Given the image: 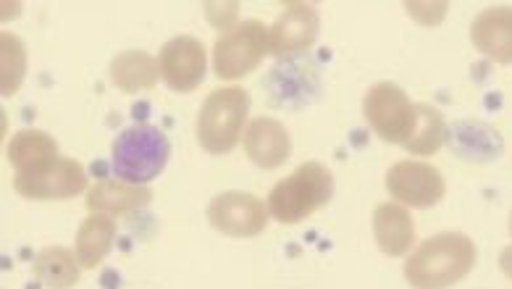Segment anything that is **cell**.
<instances>
[{"label": "cell", "mask_w": 512, "mask_h": 289, "mask_svg": "<svg viewBox=\"0 0 512 289\" xmlns=\"http://www.w3.org/2000/svg\"><path fill=\"white\" fill-rule=\"evenodd\" d=\"M449 129L447 119L439 108L428 106V103H418V127H415L413 140L407 142L405 150L413 156H434L442 150L447 142Z\"/></svg>", "instance_id": "20"}, {"label": "cell", "mask_w": 512, "mask_h": 289, "mask_svg": "<svg viewBox=\"0 0 512 289\" xmlns=\"http://www.w3.org/2000/svg\"><path fill=\"white\" fill-rule=\"evenodd\" d=\"M169 137L153 124H134L113 140L111 169L121 182L148 184L169 163Z\"/></svg>", "instance_id": "4"}, {"label": "cell", "mask_w": 512, "mask_h": 289, "mask_svg": "<svg viewBox=\"0 0 512 289\" xmlns=\"http://www.w3.org/2000/svg\"><path fill=\"white\" fill-rule=\"evenodd\" d=\"M245 156L258 166V169H276L281 163H287L292 156V140H289L287 127L271 116H258L247 124L245 137Z\"/></svg>", "instance_id": "12"}, {"label": "cell", "mask_w": 512, "mask_h": 289, "mask_svg": "<svg viewBox=\"0 0 512 289\" xmlns=\"http://www.w3.org/2000/svg\"><path fill=\"white\" fill-rule=\"evenodd\" d=\"M6 158L14 166L16 174H29V171L43 169L45 163L56 161L58 142L43 129H22L11 137L6 145Z\"/></svg>", "instance_id": "16"}, {"label": "cell", "mask_w": 512, "mask_h": 289, "mask_svg": "<svg viewBox=\"0 0 512 289\" xmlns=\"http://www.w3.org/2000/svg\"><path fill=\"white\" fill-rule=\"evenodd\" d=\"M116 240V221L108 213H90L77 229L74 253L82 268H98Z\"/></svg>", "instance_id": "18"}, {"label": "cell", "mask_w": 512, "mask_h": 289, "mask_svg": "<svg viewBox=\"0 0 512 289\" xmlns=\"http://www.w3.org/2000/svg\"><path fill=\"white\" fill-rule=\"evenodd\" d=\"M271 53V32L263 22L247 19L216 37L213 71L218 79H242Z\"/></svg>", "instance_id": "6"}, {"label": "cell", "mask_w": 512, "mask_h": 289, "mask_svg": "<svg viewBox=\"0 0 512 289\" xmlns=\"http://www.w3.org/2000/svg\"><path fill=\"white\" fill-rule=\"evenodd\" d=\"M386 190L407 208H434L442 203L447 184L431 163L400 161L386 171Z\"/></svg>", "instance_id": "9"}, {"label": "cell", "mask_w": 512, "mask_h": 289, "mask_svg": "<svg viewBox=\"0 0 512 289\" xmlns=\"http://www.w3.org/2000/svg\"><path fill=\"white\" fill-rule=\"evenodd\" d=\"M499 268H502V274L512 282V245L505 247V250L499 253Z\"/></svg>", "instance_id": "23"}, {"label": "cell", "mask_w": 512, "mask_h": 289, "mask_svg": "<svg viewBox=\"0 0 512 289\" xmlns=\"http://www.w3.org/2000/svg\"><path fill=\"white\" fill-rule=\"evenodd\" d=\"M470 43L502 66L512 64V6H491L470 24Z\"/></svg>", "instance_id": "13"}, {"label": "cell", "mask_w": 512, "mask_h": 289, "mask_svg": "<svg viewBox=\"0 0 512 289\" xmlns=\"http://www.w3.org/2000/svg\"><path fill=\"white\" fill-rule=\"evenodd\" d=\"M250 113V92L239 85L218 87L197 111V142L211 156H226L239 145Z\"/></svg>", "instance_id": "3"}, {"label": "cell", "mask_w": 512, "mask_h": 289, "mask_svg": "<svg viewBox=\"0 0 512 289\" xmlns=\"http://www.w3.org/2000/svg\"><path fill=\"white\" fill-rule=\"evenodd\" d=\"M32 268H35L37 282L48 289H71L82 276V263H79L77 253H71L64 245L43 247Z\"/></svg>", "instance_id": "19"}, {"label": "cell", "mask_w": 512, "mask_h": 289, "mask_svg": "<svg viewBox=\"0 0 512 289\" xmlns=\"http://www.w3.org/2000/svg\"><path fill=\"white\" fill-rule=\"evenodd\" d=\"M510 234H512V213H510Z\"/></svg>", "instance_id": "24"}, {"label": "cell", "mask_w": 512, "mask_h": 289, "mask_svg": "<svg viewBox=\"0 0 512 289\" xmlns=\"http://www.w3.org/2000/svg\"><path fill=\"white\" fill-rule=\"evenodd\" d=\"M268 203L250 192H221L208 203V221L226 237H258L268 226Z\"/></svg>", "instance_id": "8"}, {"label": "cell", "mask_w": 512, "mask_h": 289, "mask_svg": "<svg viewBox=\"0 0 512 289\" xmlns=\"http://www.w3.org/2000/svg\"><path fill=\"white\" fill-rule=\"evenodd\" d=\"M27 77V48L14 32L0 35V92L3 98H11L19 92Z\"/></svg>", "instance_id": "21"}, {"label": "cell", "mask_w": 512, "mask_h": 289, "mask_svg": "<svg viewBox=\"0 0 512 289\" xmlns=\"http://www.w3.org/2000/svg\"><path fill=\"white\" fill-rule=\"evenodd\" d=\"M153 200V190L148 184L113 182V179H100L87 190L85 205L90 213H108V216H121V213L140 211Z\"/></svg>", "instance_id": "15"}, {"label": "cell", "mask_w": 512, "mask_h": 289, "mask_svg": "<svg viewBox=\"0 0 512 289\" xmlns=\"http://www.w3.org/2000/svg\"><path fill=\"white\" fill-rule=\"evenodd\" d=\"M465 132H473V124H463V127L457 124V127H455V140H457L455 145H463V142H468V140H465ZM468 145H470V142H468ZM473 145H476V148H478V145H484V148L489 150L494 158L502 153V142H478V140H473Z\"/></svg>", "instance_id": "22"}, {"label": "cell", "mask_w": 512, "mask_h": 289, "mask_svg": "<svg viewBox=\"0 0 512 289\" xmlns=\"http://www.w3.org/2000/svg\"><path fill=\"white\" fill-rule=\"evenodd\" d=\"M87 174L74 158H56L43 169L14 174V190L27 200H69L87 190Z\"/></svg>", "instance_id": "7"}, {"label": "cell", "mask_w": 512, "mask_h": 289, "mask_svg": "<svg viewBox=\"0 0 512 289\" xmlns=\"http://www.w3.org/2000/svg\"><path fill=\"white\" fill-rule=\"evenodd\" d=\"M318 29H321V16L313 3H287L276 16L271 32V56L287 58L292 53L308 50L316 43Z\"/></svg>", "instance_id": "11"}, {"label": "cell", "mask_w": 512, "mask_h": 289, "mask_svg": "<svg viewBox=\"0 0 512 289\" xmlns=\"http://www.w3.org/2000/svg\"><path fill=\"white\" fill-rule=\"evenodd\" d=\"M476 258L478 247L468 234H434L407 255L405 279L413 289H447L463 282L476 266Z\"/></svg>", "instance_id": "1"}, {"label": "cell", "mask_w": 512, "mask_h": 289, "mask_svg": "<svg viewBox=\"0 0 512 289\" xmlns=\"http://www.w3.org/2000/svg\"><path fill=\"white\" fill-rule=\"evenodd\" d=\"M111 82L121 92L134 95V92L153 90L161 79L158 58H153L145 50H121L111 61Z\"/></svg>", "instance_id": "17"}, {"label": "cell", "mask_w": 512, "mask_h": 289, "mask_svg": "<svg viewBox=\"0 0 512 289\" xmlns=\"http://www.w3.org/2000/svg\"><path fill=\"white\" fill-rule=\"evenodd\" d=\"M158 69L166 87L174 92H192L203 85L208 71L205 45L190 35L171 37L158 53Z\"/></svg>", "instance_id": "10"}, {"label": "cell", "mask_w": 512, "mask_h": 289, "mask_svg": "<svg viewBox=\"0 0 512 289\" xmlns=\"http://www.w3.org/2000/svg\"><path fill=\"white\" fill-rule=\"evenodd\" d=\"M334 198V177L331 171L318 161L300 163L289 177L276 182L268 192V213L279 224H300L308 216L329 205Z\"/></svg>", "instance_id": "2"}, {"label": "cell", "mask_w": 512, "mask_h": 289, "mask_svg": "<svg viewBox=\"0 0 512 289\" xmlns=\"http://www.w3.org/2000/svg\"><path fill=\"white\" fill-rule=\"evenodd\" d=\"M363 113L368 127L384 142L402 145L413 140L418 127V103L410 100L405 90L394 82H379L365 92Z\"/></svg>", "instance_id": "5"}, {"label": "cell", "mask_w": 512, "mask_h": 289, "mask_svg": "<svg viewBox=\"0 0 512 289\" xmlns=\"http://www.w3.org/2000/svg\"><path fill=\"white\" fill-rule=\"evenodd\" d=\"M373 237L389 258H402L415 245V221L405 205L381 203L373 211Z\"/></svg>", "instance_id": "14"}]
</instances>
